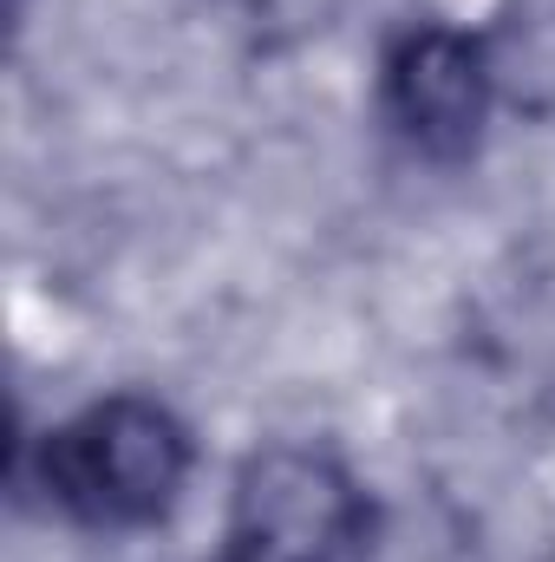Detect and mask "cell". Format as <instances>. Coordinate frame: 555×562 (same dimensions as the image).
Masks as SVG:
<instances>
[{"label": "cell", "mask_w": 555, "mask_h": 562, "mask_svg": "<svg viewBox=\"0 0 555 562\" xmlns=\"http://www.w3.org/2000/svg\"><path fill=\"white\" fill-rule=\"evenodd\" d=\"M190 464H196L190 425L144 393H112L72 413L66 425H53L39 445L46 497L92 530L163 524L190 484Z\"/></svg>", "instance_id": "6da1fadb"}, {"label": "cell", "mask_w": 555, "mask_h": 562, "mask_svg": "<svg viewBox=\"0 0 555 562\" xmlns=\"http://www.w3.org/2000/svg\"><path fill=\"white\" fill-rule=\"evenodd\" d=\"M366 491L327 445H269L242 464L223 562H360Z\"/></svg>", "instance_id": "7a4b0ae2"}, {"label": "cell", "mask_w": 555, "mask_h": 562, "mask_svg": "<svg viewBox=\"0 0 555 562\" xmlns=\"http://www.w3.org/2000/svg\"><path fill=\"white\" fill-rule=\"evenodd\" d=\"M497 105L490 46L464 26H406L380 59V119L412 157L457 164L471 157Z\"/></svg>", "instance_id": "3957f363"}, {"label": "cell", "mask_w": 555, "mask_h": 562, "mask_svg": "<svg viewBox=\"0 0 555 562\" xmlns=\"http://www.w3.org/2000/svg\"><path fill=\"white\" fill-rule=\"evenodd\" d=\"M256 13V26H320L333 0H242Z\"/></svg>", "instance_id": "277c9868"}]
</instances>
